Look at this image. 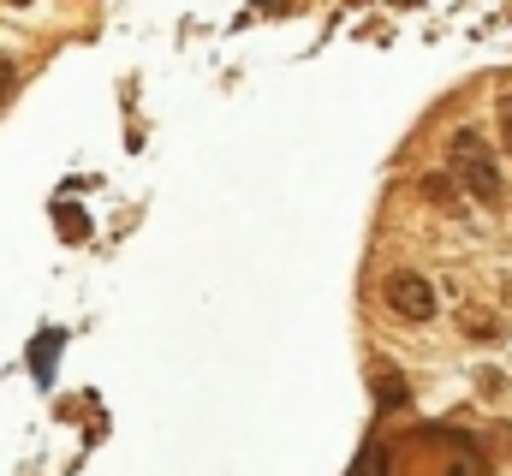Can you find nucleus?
I'll return each instance as SVG.
<instances>
[{"instance_id":"1","label":"nucleus","mask_w":512,"mask_h":476,"mask_svg":"<svg viewBox=\"0 0 512 476\" xmlns=\"http://www.w3.org/2000/svg\"><path fill=\"white\" fill-rule=\"evenodd\" d=\"M447 167H453V185H465L477 203H501L507 197V185H501V167H495V149L477 137V131H453V143H447Z\"/></svg>"},{"instance_id":"2","label":"nucleus","mask_w":512,"mask_h":476,"mask_svg":"<svg viewBox=\"0 0 512 476\" xmlns=\"http://www.w3.org/2000/svg\"><path fill=\"white\" fill-rule=\"evenodd\" d=\"M382 298H387V310H393L399 322H429V316H435V286H429L423 274H411V268L387 274Z\"/></svg>"},{"instance_id":"3","label":"nucleus","mask_w":512,"mask_h":476,"mask_svg":"<svg viewBox=\"0 0 512 476\" xmlns=\"http://www.w3.org/2000/svg\"><path fill=\"white\" fill-rule=\"evenodd\" d=\"M423 197L441 203V209H453V173H429V179H423Z\"/></svg>"},{"instance_id":"4","label":"nucleus","mask_w":512,"mask_h":476,"mask_svg":"<svg viewBox=\"0 0 512 476\" xmlns=\"http://www.w3.org/2000/svg\"><path fill=\"white\" fill-rule=\"evenodd\" d=\"M465 334H471V340H501V328H495L483 310H465Z\"/></svg>"},{"instance_id":"5","label":"nucleus","mask_w":512,"mask_h":476,"mask_svg":"<svg viewBox=\"0 0 512 476\" xmlns=\"http://www.w3.org/2000/svg\"><path fill=\"white\" fill-rule=\"evenodd\" d=\"M382 405H405V387H399V375H382Z\"/></svg>"},{"instance_id":"6","label":"nucleus","mask_w":512,"mask_h":476,"mask_svg":"<svg viewBox=\"0 0 512 476\" xmlns=\"http://www.w3.org/2000/svg\"><path fill=\"white\" fill-rule=\"evenodd\" d=\"M12 84H18V72H12V60H0V102L12 96Z\"/></svg>"},{"instance_id":"7","label":"nucleus","mask_w":512,"mask_h":476,"mask_svg":"<svg viewBox=\"0 0 512 476\" xmlns=\"http://www.w3.org/2000/svg\"><path fill=\"white\" fill-rule=\"evenodd\" d=\"M364 476H382V453H370V459H364Z\"/></svg>"},{"instance_id":"8","label":"nucleus","mask_w":512,"mask_h":476,"mask_svg":"<svg viewBox=\"0 0 512 476\" xmlns=\"http://www.w3.org/2000/svg\"><path fill=\"white\" fill-rule=\"evenodd\" d=\"M501 143L512 149V114H501Z\"/></svg>"},{"instance_id":"9","label":"nucleus","mask_w":512,"mask_h":476,"mask_svg":"<svg viewBox=\"0 0 512 476\" xmlns=\"http://www.w3.org/2000/svg\"><path fill=\"white\" fill-rule=\"evenodd\" d=\"M501 114H512V96H507V102H501Z\"/></svg>"},{"instance_id":"10","label":"nucleus","mask_w":512,"mask_h":476,"mask_svg":"<svg viewBox=\"0 0 512 476\" xmlns=\"http://www.w3.org/2000/svg\"><path fill=\"white\" fill-rule=\"evenodd\" d=\"M12 6H30V0H12Z\"/></svg>"}]
</instances>
